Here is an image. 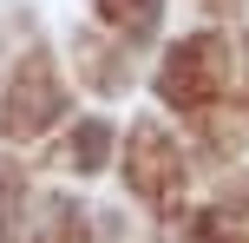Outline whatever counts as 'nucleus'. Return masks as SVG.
Masks as SVG:
<instances>
[{"mask_svg": "<svg viewBox=\"0 0 249 243\" xmlns=\"http://www.w3.org/2000/svg\"><path fill=\"white\" fill-rule=\"evenodd\" d=\"M223 39L216 33H197L184 39V46H171V59H164V99L171 105H203L216 86H223Z\"/></svg>", "mask_w": 249, "mask_h": 243, "instance_id": "f257e3e1", "label": "nucleus"}, {"mask_svg": "<svg viewBox=\"0 0 249 243\" xmlns=\"http://www.w3.org/2000/svg\"><path fill=\"white\" fill-rule=\"evenodd\" d=\"M131 165H138V184H144L151 197H158L164 184H177V158L164 151V138H158V131H138V145H131Z\"/></svg>", "mask_w": 249, "mask_h": 243, "instance_id": "f03ea898", "label": "nucleus"}, {"mask_svg": "<svg viewBox=\"0 0 249 243\" xmlns=\"http://www.w3.org/2000/svg\"><path fill=\"white\" fill-rule=\"evenodd\" d=\"M72 158H79V165H99V158H105V125H79V145H72Z\"/></svg>", "mask_w": 249, "mask_h": 243, "instance_id": "20e7f679", "label": "nucleus"}, {"mask_svg": "<svg viewBox=\"0 0 249 243\" xmlns=\"http://www.w3.org/2000/svg\"><path fill=\"white\" fill-rule=\"evenodd\" d=\"M99 13L112 26H124V33H151V26H158V13H164V0H99Z\"/></svg>", "mask_w": 249, "mask_h": 243, "instance_id": "7ed1b4c3", "label": "nucleus"}]
</instances>
